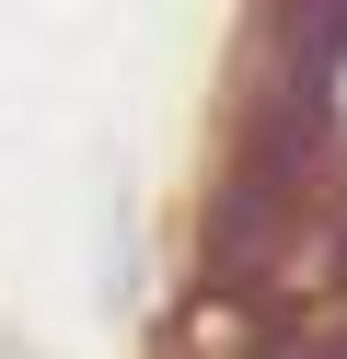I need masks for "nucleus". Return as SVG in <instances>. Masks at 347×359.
Wrapping results in <instances>:
<instances>
[{
  "label": "nucleus",
  "instance_id": "nucleus-1",
  "mask_svg": "<svg viewBox=\"0 0 347 359\" xmlns=\"http://www.w3.org/2000/svg\"><path fill=\"white\" fill-rule=\"evenodd\" d=\"M12 359H35V348H12Z\"/></svg>",
  "mask_w": 347,
  "mask_h": 359
}]
</instances>
